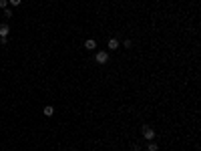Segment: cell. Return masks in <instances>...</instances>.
<instances>
[{"label":"cell","mask_w":201,"mask_h":151,"mask_svg":"<svg viewBox=\"0 0 201 151\" xmlns=\"http://www.w3.org/2000/svg\"><path fill=\"white\" fill-rule=\"evenodd\" d=\"M8 2H10L12 6H20V4H22V0H8Z\"/></svg>","instance_id":"9"},{"label":"cell","mask_w":201,"mask_h":151,"mask_svg":"<svg viewBox=\"0 0 201 151\" xmlns=\"http://www.w3.org/2000/svg\"><path fill=\"white\" fill-rule=\"evenodd\" d=\"M147 151H159V145L155 143V141H151V143L147 145Z\"/></svg>","instance_id":"7"},{"label":"cell","mask_w":201,"mask_h":151,"mask_svg":"<svg viewBox=\"0 0 201 151\" xmlns=\"http://www.w3.org/2000/svg\"><path fill=\"white\" fill-rule=\"evenodd\" d=\"M44 115H46V117H52V115H54V107L52 105H46V107H44Z\"/></svg>","instance_id":"6"},{"label":"cell","mask_w":201,"mask_h":151,"mask_svg":"<svg viewBox=\"0 0 201 151\" xmlns=\"http://www.w3.org/2000/svg\"><path fill=\"white\" fill-rule=\"evenodd\" d=\"M10 34V26L8 24H0V36H8Z\"/></svg>","instance_id":"5"},{"label":"cell","mask_w":201,"mask_h":151,"mask_svg":"<svg viewBox=\"0 0 201 151\" xmlns=\"http://www.w3.org/2000/svg\"><path fill=\"white\" fill-rule=\"evenodd\" d=\"M131 46H133V40L127 39V40H125V48H131Z\"/></svg>","instance_id":"10"},{"label":"cell","mask_w":201,"mask_h":151,"mask_svg":"<svg viewBox=\"0 0 201 151\" xmlns=\"http://www.w3.org/2000/svg\"><path fill=\"white\" fill-rule=\"evenodd\" d=\"M82 46H85L87 51H94V48H97V42H94V39H87Z\"/></svg>","instance_id":"3"},{"label":"cell","mask_w":201,"mask_h":151,"mask_svg":"<svg viewBox=\"0 0 201 151\" xmlns=\"http://www.w3.org/2000/svg\"><path fill=\"white\" fill-rule=\"evenodd\" d=\"M8 6V0H0V8H6Z\"/></svg>","instance_id":"11"},{"label":"cell","mask_w":201,"mask_h":151,"mask_svg":"<svg viewBox=\"0 0 201 151\" xmlns=\"http://www.w3.org/2000/svg\"><path fill=\"white\" fill-rule=\"evenodd\" d=\"M119 46H121V42L117 39H109V48H111V51H117Z\"/></svg>","instance_id":"4"},{"label":"cell","mask_w":201,"mask_h":151,"mask_svg":"<svg viewBox=\"0 0 201 151\" xmlns=\"http://www.w3.org/2000/svg\"><path fill=\"white\" fill-rule=\"evenodd\" d=\"M8 42V36H0V45H6Z\"/></svg>","instance_id":"12"},{"label":"cell","mask_w":201,"mask_h":151,"mask_svg":"<svg viewBox=\"0 0 201 151\" xmlns=\"http://www.w3.org/2000/svg\"><path fill=\"white\" fill-rule=\"evenodd\" d=\"M4 18H12V8H4Z\"/></svg>","instance_id":"8"},{"label":"cell","mask_w":201,"mask_h":151,"mask_svg":"<svg viewBox=\"0 0 201 151\" xmlns=\"http://www.w3.org/2000/svg\"><path fill=\"white\" fill-rule=\"evenodd\" d=\"M141 131H143V137L147 139V141H153V139H155V129H153V127L143 125V129H141Z\"/></svg>","instance_id":"2"},{"label":"cell","mask_w":201,"mask_h":151,"mask_svg":"<svg viewBox=\"0 0 201 151\" xmlns=\"http://www.w3.org/2000/svg\"><path fill=\"white\" fill-rule=\"evenodd\" d=\"M109 60H111V59H109L107 51H99V53L94 54V63H97V65H107Z\"/></svg>","instance_id":"1"}]
</instances>
